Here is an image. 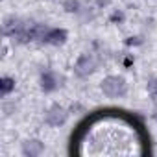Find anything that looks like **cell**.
Here are the masks:
<instances>
[{
  "mask_svg": "<svg viewBox=\"0 0 157 157\" xmlns=\"http://www.w3.org/2000/svg\"><path fill=\"white\" fill-rule=\"evenodd\" d=\"M13 91H15V78H11V76H2V80H0V96H2V98H8Z\"/></svg>",
  "mask_w": 157,
  "mask_h": 157,
  "instance_id": "cell-7",
  "label": "cell"
},
{
  "mask_svg": "<svg viewBox=\"0 0 157 157\" xmlns=\"http://www.w3.org/2000/svg\"><path fill=\"white\" fill-rule=\"evenodd\" d=\"M146 91H148V94L157 96V78H151V80H148V83H146Z\"/></svg>",
  "mask_w": 157,
  "mask_h": 157,
  "instance_id": "cell-11",
  "label": "cell"
},
{
  "mask_svg": "<svg viewBox=\"0 0 157 157\" xmlns=\"http://www.w3.org/2000/svg\"><path fill=\"white\" fill-rule=\"evenodd\" d=\"M21 153L24 157H39L44 153V142L41 139H26L21 144Z\"/></svg>",
  "mask_w": 157,
  "mask_h": 157,
  "instance_id": "cell-5",
  "label": "cell"
},
{
  "mask_svg": "<svg viewBox=\"0 0 157 157\" xmlns=\"http://www.w3.org/2000/svg\"><path fill=\"white\" fill-rule=\"evenodd\" d=\"M67 39H68V32L65 28H52L50 26V30H48L43 43L50 44V46H63L67 43Z\"/></svg>",
  "mask_w": 157,
  "mask_h": 157,
  "instance_id": "cell-6",
  "label": "cell"
},
{
  "mask_svg": "<svg viewBox=\"0 0 157 157\" xmlns=\"http://www.w3.org/2000/svg\"><path fill=\"white\" fill-rule=\"evenodd\" d=\"M111 4H113V0H94V6L100 8V10H105V8H109Z\"/></svg>",
  "mask_w": 157,
  "mask_h": 157,
  "instance_id": "cell-13",
  "label": "cell"
},
{
  "mask_svg": "<svg viewBox=\"0 0 157 157\" xmlns=\"http://www.w3.org/2000/svg\"><path fill=\"white\" fill-rule=\"evenodd\" d=\"M100 91L107 98H124L128 94V82L120 74H109L100 82Z\"/></svg>",
  "mask_w": 157,
  "mask_h": 157,
  "instance_id": "cell-1",
  "label": "cell"
},
{
  "mask_svg": "<svg viewBox=\"0 0 157 157\" xmlns=\"http://www.w3.org/2000/svg\"><path fill=\"white\" fill-rule=\"evenodd\" d=\"M109 21H111V22H122V21H124V13H122L120 10H115V11L111 13Z\"/></svg>",
  "mask_w": 157,
  "mask_h": 157,
  "instance_id": "cell-12",
  "label": "cell"
},
{
  "mask_svg": "<svg viewBox=\"0 0 157 157\" xmlns=\"http://www.w3.org/2000/svg\"><path fill=\"white\" fill-rule=\"evenodd\" d=\"M68 120V109L61 104H52L44 113V124L50 128H61Z\"/></svg>",
  "mask_w": 157,
  "mask_h": 157,
  "instance_id": "cell-4",
  "label": "cell"
},
{
  "mask_svg": "<svg viewBox=\"0 0 157 157\" xmlns=\"http://www.w3.org/2000/svg\"><path fill=\"white\" fill-rule=\"evenodd\" d=\"M63 82H65V78L59 72L52 70V68L43 70L41 76H39V87H41V91L44 94H50V93H56L57 89H61Z\"/></svg>",
  "mask_w": 157,
  "mask_h": 157,
  "instance_id": "cell-3",
  "label": "cell"
},
{
  "mask_svg": "<svg viewBox=\"0 0 157 157\" xmlns=\"http://www.w3.org/2000/svg\"><path fill=\"white\" fill-rule=\"evenodd\" d=\"M61 8L65 13H70V15H78L80 10L83 8V4L80 0H61Z\"/></svg>",
  "mask_w": 157,
  "mask_h": 157,
  "instance_id": "cell-8",
  "label": "cell"
},
{
  "mask_svg": "<svg viewBox=\"0 0 157 157\" xmlns=\"http://www.w3.org/2000/svg\"><path fill=\"white\" fill-rule=\"evenodd\" d=\"M98 65H100V61L93 52H83L74 63V74L78 78H82V80H85V78L93 76L98 70Z\"/></svg>",
  "mask_w": 157,
  "mask_h": 157,
  "instance_id": "cell-2",
  "label": "cell"
},
{
  "mask_svg": "<svg viewBox=\"0 0 157 157\" xmlns=\"http://www.w3.org/2000/svg\"><path fill=\"white\" fill-rule=\"evenodd\" d=\"M74 17H76L78 21H80L82 24H87V22H91V21L94 19V11H93L91 8H85V6H83V8L80 10V13L74 15Z\"/></svg>",
  "mask_w": 157,
  "mask_h": 157,
  "instance_id": "cell-9",
  "label": "cell"
},
{
  "mask_svg": "<svg viewBox=\"0 0 157 157\" xmlns=\"http://www.w3.org/2000/svg\"><path fill=\"white\" fill-rule=\"evenodd\" d=\"M142 43H144L142 35H131V37L126 39V46H140Z\"/></svg>",
  "mask_w": 157,
  "mask_h": 157,
  "instance_id": "cell-10",
  "label": "cell"
}]
</instances>
